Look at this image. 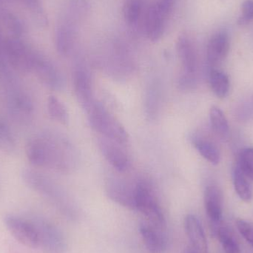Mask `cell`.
<instances>
[{"instance_id":"obj_1","label":"cell","mask_w":253,"mask_h":253,"mask_svg":"<svg viewBox=\"0 0 253 253\" xmlns=\"http://www.w3.org/2000/svg\"><path fill=\"white\" fill-rule=\"evenodd\" d=\"M31 165L61 172H69L77 164V155L66 138L54 132H44L31 138L26 145Z\"/></svg>"},{"instance_id":"obj_2","label":"cell","mask_w":253,"mask_h":253,"mask_svg":"<svg viewBox=\"0 0 253 253\" xmlns=\"http://www.w3.org/2000/svg\"><path fill=\"white\" fill-rule=\"evenodd\" d=\"M87 113L90 126L96 132L120 144L127 141L128 135L124 126L102 104L93 102Z\"/></svg>"},{"instance_id":"obj_3","label":"cell","mask_w":253,"mask_h":253,"mask_svg":"<svg viewBox=\"0 0 253 253\" xmlns=\"http://www.w3.org/2000/svg\"><path fill=\"white\" fill-rule=\"evenodd\" d=\"M6 84V102L10 115L16 122L27 124L32 120L34 105L30 96L16 86L13 78L4 82Z\"/></svg>"},{"instance_id":"obj_4","label":"cell","mask_w":253,"mask_h":253,"mask_svg":"<svg viewBox=\"0 0 253 253\" xmlns=\"http://www.w3.org/2000/svg\"><path fill=\"white\" fill-rule=\"evenodd\" d=\"M6 59L12 69L20 73L32 72L37 52L18 37H12L4 42Z\"/></svg>"},{"instance_id":"obj_5","label":"cell","mask_w":253,"mask_h":253,"mask_svg":"<svg viewBox=\"0 0 253 253\" xmlns=\"http://www.w3.org/2000/svg\"><path fill=\"white\" fill-rule=\"evenodd\" d=\"M135 210L144 216L145 221L153 225L166 229V221L160 205L146 184H137Z\"/></svg>"},{"instance_id":"obj_6","label":"cell","mask_w":253,"mask_h":253,"mask_svg":"<svg viewBox=\"0 0 253 253\" xmlns=\"http://www.w3.org/2000/svg\"><path fill=\"white\" fill-rule=\"evenodd\" d=\"M6 227L10 234L22 245L28 248L40 247L38 234L34 223L17 215H8L4 220Z\"/></svg>"},{"instance_id":"obj_7","label":"cell","mask_w":253,"mask_h":253,"mask_svg":"<svg viewBox=\"0 0 253 253\" xmlns=\"http://www.w3.org/2000/svg\"><path fill=\"white\" fill-rule=\"evenodd\" d=\"M32 71L49 88L54 90H63L65 80L62 74L50 59L39 52L36 54Z\"/></svg>"},{"instance_id":"obj_8","label":"cell","mask_w":253,"mask_h":253,"mask_svg":"<svg viewBox=\"0 0 253 253\" xmlns=\"http://www.w3.org/2000/svg\"><path fill=\"white\" fill-rule=\"evenodd\" d=\"M79 25L66 13H62L55 32L56 50L62 56H67L72 50Z\"/></svg>"},{"instance_id":"obj_9","label":"cell","mask_w":253,"mask_h":253,"mask_svg":"<svg viewBox=\"0 0 253 253\" xmlns=\"http://www.w3.org/2000/svg\"><path fill=\"white\" fill-rule=\"evenodd\" d=\"M73 79L77 99L81 106L87 112L94 102L93 100L92 80L90 73L86 67L80 64L74 68Z\"/></svg>"},{"instance_id":"obj_10","label":"cell","mask_w":253,"mask_h":253,"mask_svg":"<svg viewBox=\"0 0 253 253\" xmlns=\"http://www.w3.org/2000/svg\"><path fill=\"white\" fill-rule=\"evenodd\" d=\"M136 187L126 182L123 180H108L106 184V193L108 197L117 202L119 205L135 210V196H136Z\"/></svg>"},{"instance_id":"obj_11","label":"cell","mask_w":253,"mask_h":253,"mask_svg":"<svg viewBox=\"0 0 253 253\" xmlns=\"http://www.w3.org/2000/svg\"><path fill=\"white\" fill-rule=\"evenodd\" d=\"M99 147L102 155L111 166L120 172L127 170L130 167V159L119 143L108 138H99Z\"/></svg>"},{"instance_id":"obj_12","label":"cell","mask_w":253,"mask_h":253,"mask_svg":"<svg viewBox=\"0 0 253 253\" xmlns=\"http://www.w3.org/2000/svg\"><path fill=\"white\" fill-rule=\"evenodd\" d=\"M165 230V229L153 225L146 221L140 224V233L149 252L163 253L165 251L167 240Z\"/></svg>"},{"instance_id":"obj_13","label":"cell","mask_w":253,"mask_h":253,"mask_svg":"<svg viewBox=\"0 0 253 253\" xmlns=\"http://www.w3.org/2000/svg\"><path fill=\"white\" fill-rule=\"evenodd\" d=\"M230 41L228 33L226 31H218L214 34L208 43L207 56L211 65H216L222 62L230 51Z\"/></svg>"},{"instance_id":"obj_14","label":"cell","mask_w":253,"mask_h":253,"mask_svg":"<svg viewBox=\"0 0 253 253\" xmlns=\"http://www.w3.org/2000/svg\"><path fill=\"white\" fill-rule=\"evenodd\" d=\"M205 211L212 225L216 226L221 221L223 215V196L220 189L210 185L205 191Z\"/></svg>"},{"instance_id":"obj_15","label":"cell","mask_w":253,"mask_h":253,"mask_svg":"<svg viewBox=\"0 0 253 253\" xmlns=\"http://www.w3.org/2000/svg\"><path fill=\"white\" fill-rule=\"evenodd\" d=\"M38 234L40 246L50 251H56L61 247V237L57 230L48 221L41 218L31 219Z\"/></svg>"},{"instance_id":"obj_16","label":"cell","mask_w":253,"mask_h":253,"mask_svg":"<svg viewBox=\"0 0 253 253\" xmlns=\"http://www.w3.org/2000/svg\"><path fill=\"white\" fill-rule=\"evenodd\" d=\"M167 18L153 4L148 9L144 21V29L150 41L156 42L161 40L166 28Z\"/></svg>"},{"instance_id":"obj_17","label":"cell","mask_w":253,"mask_h":253,"mask_svg":"<svg viewBox=\"0 0 253 253\" xmlns=\"http://www.w3.org/2000/svg\"><path fill=\"white\" fill-rule=\"evenodd\" d=\"M184 227L189 240L193 248L199 253H208V241L203 227L196 215H187L184 221Z\"/></svg>"},{"instance_id":"obj_18","label":"cell","mask_w":253,"mask_h":253,"mask_svg":"<svg viewBox=\"0 0 253 253\" xmlns=\"http://www.w3.org/2000/svg\"><path fill=\"white\" fill-rule=\"evenodd\" d=\"M176 50L184 68V74L194 75L197 68V58L194 46L187 36L181 35L178 37Z\"/></svg>"},{"instance_id":"obj_19","label":"cell","mask_w":253,"mask_h":253,"mask_svg":"<svg viewBox=\"0 0 253 253\" xmlns=\"http://www.w3.org/2000/svg\"><path fill=\"white\" fill-rule=\"evenodd\" d=\"M210 84L217 97L224 99L230 92V83L228 76L222 71L212 69L209 74Z\"/></svg>"},{"instance_id":"obj_20","label":"cell","mask_w":253,"mask_h":253,"mask_svg":"<svg viewBox=\"0 0 253 253\" xmlns=\"http://www.w3.org/2000/svg\"><path fill=\"white\" fill-rule=\"evenodd\" d=\"M233 185L239 197L244 202H251L253 197L252 189L249 178L236 165L233 174Z\"/></svg>"},{"instance_id":"obj_21","label":"cell","mask_w":253,"mask_h":253,"mask_svg":"<svg viewBox=\"0 0 253 253\" xmlns=\"http://www.w3.org/2000/svg\"><path fill=\"white\" fill-rule=\"evenodd\" d=\"M193 145L202 157L213 165L220 162V153L216 146L205 138L196 137L193 139Z\"/></svg>"},{"instance_id":"obj_22","label":"cell","mask_w":253,"mask_h":253,"mask_svg":"<svg viewBox=\"0 0 253 253\" xmlns=\"http://www.w3.org/2000/svg\"><path fill=\"white\" fill-rule=\"evenodd\" d=\"M20 2L29 12L30 16L37 26L45 28L48 24L47 14L40 0H15Z\"/></svg>"},{"instance_id":"obj_23","label":"cell","mask_w":253,"mask_h":253,"mask_svg":"<svg viewBox=\"0 0 253 253\" xmlns=\"http://www.w3.org/2000/svg\"><path fill=\"white\" fill-rule=\"evenodd\" d=\"M215 231L224 253H241L239 242L233 230L228 226H219Z\"/></svg>"},{"instance_id":"obj_24","label":"cell","mask_w":253,"mask_h":253,"mask_svg":"<svg viewBox=\"0 0 253 253\" xmlns=\"http://www.w3.org/2000/svg\"><path fill=\"white\" fill-rule=\"evenodd\" d=\"M90 8L91 5L89 0H69L65 12L80 24L88 16Z\"/></svg>"},{"instance_id":"obj_25","label":"cell","mask_w":253,"mask_h":253,"mask_svg":"<svg viewBox=\"0 0 253 253\" xmlns=\"http://www.w3.org/2000/svg\"><path fill=\"white\" fill-rule=\"evenodd\" d=\"M47 111L49 115L55 121L62 125H67L69 115L65 105L54 96H50L47 100Z\"/></svg>"},{"instance_id":"obj_26","label":"cell","mask_w":253,"mask_h":253,"mask_svg":"<svg viewBox=\"0 0 253 253\" xmlns=\"http://www.w3.org/2000/svg\"><path fill=\"white\" fill-rule=\"evenodd\" d=\"M0 18L6 28L12 34V37L20 38L25 32V25L16 15L9 10H0Z\"/></svg>"},{"instance_id":"obj_27","label":"cell","mask_w":253,"mask_h":253,"mask_svg":"<svg viewBox=\"0 0 253 253\" xmlns=\"http://www.w3.org/2000/svg\"><path fill=\"white\" fill-rule=\"evenodd\" d=\"M210 120L214 131L219 136L225 138L229 134V124L225 115L216 106L211 107L210 110Z\"/></svg>"},{"instance_id":"obj_28","label":"cell","mask_w":253,"mask_h":253,"mask_svg":"<svg viewBox=\"0 0 253 253\" xmlns=\"http://www.w3.org/2000/svg\"><path fill=\"white\" fill-rule=\"evenodd\" d=\"M143 4L141 0H129L123 8L125 20L128 25H135L142 14Z\"/></svg>"},{"instance_id":"obj_29","label":"cell","mask_w":253,"mask_h":253,"mask_svg":"<svg viewBox=\"0 0 253 253\" xmlns=\"http://www.w3.org/2000/svg\"><path fill=\"white\" fill-rule=\"evenodd\" d=\"M237 165L250 180H253V147L241 151Z\"/></svg>"},{"instance_id":"obj_30","label":"cell","mask_w":253,"mask_h":253,"mask_svg":"<svg viewBox=\"0 0 253 253\" xmlns=\"http://www.w3.org/2000/svg\"><path fill=\"white\" fill-rule=\"evenodd\" d=\"M15 148V140L8 125L0 118V149L11 151Z\"/></svg>"},{"instance_id":"obj_31","label":"cell","mask_w":253,"mask_h":253,"mask_svg":"<svg viewBox=\"0 0 253 253\" xmlns=\"http://www.w3.org/2000/svg\"><path fill=\"white\" fill-rule=\"evenodd\" d=\"M236 226L241 235L253 247V223L239 219L236 221Z\"/></svg>"},{"instance_id":"obj_32","label":"cell","mask_w":253,"mask_h":253,"mask_svg":"<svg viewBox=\"0 0 253 253\" xmlns=\"http://www.w3.org/2000/svg\"><path fill=\"white\" fill-rule=\"evenodd\" d=\"M253 19V0H246L242 6V15L239 19V25H245Z\"/></svg>"},{"instance_id":"obj_33","label":"cell","mask_w":253,"mask_h":253,"mask_svg":"<svg viewBox=\"0 0 253 253\" xmlns=\"http://www.w3.org/2000/svg\"><path fill=\"white\" fill-rule=\"evenodd\" d=\"M175 0H156L153 3L156 8L168 17L173 8Z\"/></svg>"},{"instance_id":"obj_34","label":"cell","mask_w":253,"mask_h":253,"mask_svg":"<svg viewBox=\"0 0 253 253\" xmlns=\"http://www.w3.org/2000/svg\"><path fill=\"white\" fill-rule=\"evenodd\" d=\"M4 40L2 38V36H1V31H0V47H2L4 45Z\"/></svg>"},{"instance_id":"obj_35","label":"cell","mask_w":253,"mask_h":253,"mask_svg":"<svg viewBox=\"0 0 253 253\" xmlns=\"http://www.w3.org/2000/svg\"><path fill=\"white\" fill-rule=\"evenodd\" d=\"M0 1H13V0H0Z\"/></svg>"},{"instance_id":"obj_36","label":"cell","mask_w":253,"mask_h":253,"mask_svg":"<svg viewBox=\"0 0 253 253\" xmlns=\"http://www.w3.org/2000/svg\"><path fill=\"white\" fill-rule=\"evenodd\" d=\"M187 253H198L194 252V251H190V252Z\"/></svg>"},{"instance_id":"obj_37","label":"cell","mask_w":253,"mask_h":253,"mask_svg":"<svg viewBox=\"0 0 253 253\" xmlns=\"http://www.w3.org/2000/svg\"><path fill=\"white\" fill-rule=\"evenodd\" d=\"M252 102H253V96H252Z\"/></svg>"}]
</instances>
